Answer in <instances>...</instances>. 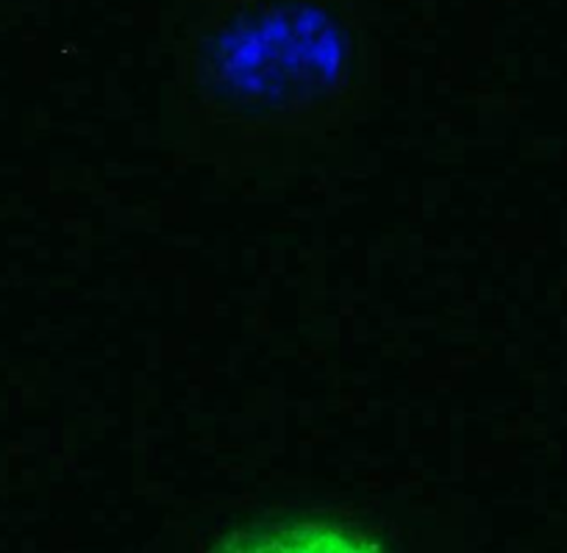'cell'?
Here are the masks:
<instances>
[{
	"instance_id": "6da1fadb",
	"label": "cell",
	"mask_w": 567,
	"mask_h": 553,
	"mask_svg": "<svg viewBox=\"0 0 567 553\" xmlns=\"http://www.w3.org/2000/svg\"><path fill=\"white\" fill-rule=\"evenodd\" d=\"M368 75L353 0H198L173 48L171 106L198 151H296L351 123Z\"/></svg>"
},
{
	"instance_id": "7a4b0ae2",
	"label": "cell",
	"mask_w": 567,
	"mask_h": 553,
	"mask_svg": "<svg viewBox=\"0 0 567 553\" xmlns=\"http://www.w3.org/2000/svg\"><path fill=\"white\" fill-rule=\"evenodd\" d=\"M209 553H384L368 531L323 518H284L226 531Z\"/></svg>"
}]
</instances>
